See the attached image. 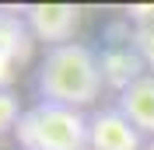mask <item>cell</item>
<instances>
[{"instance_id":"obj_1","label":"cell","mask_w":154,"mask_h":150,"mask_svg":"<svg viewBox=\"0 0 154 150\" xmlns=\"http://www.w3.org/2000/svg\"><path fill=\"white\" fill-rule=\"evenodd\" d=\"M102 87H105V77H102V63H98L95 49H88L84 42L46 49L35 74L38 101H53V105H67V108L84 112L88 105L98 101Z\"/></svg>"},{"instance_id":"obj_2","label":"cell","mask_w":154,"mask_h":150,"mask_svg":"<svg viewBox=\"0 0 154 150\" xmlns=\"http://www.w3.org/2000/svg\"><path fill=\"white\" fill-rule=\"evenodd\" d=\"M88 122L91 115L81 108L35 101L25 108L14 136L21 150H88Z\"/></svg>"},{"instance_id":"obj_3","label":"cell","mask_w":154,"mask_h":150,"mask_svg":"<svg viewBox=\"0 0 154 150\" xmlns=\"http://www.w3.org/2000/svg\"><path fill=\"white\" fill-rule=\"evenodd\" d=\"M21 14L28 21L32 35L38 42H49V49L74 42V32L81 28L77 4H28V7H21Z\"/></svg>"},{"instance_id":"obj_4","label":"cell","mask_w":154,"mask_h":150,"mask_svg":"<svg viewBox=\"0 0 154 150\" xmlns=\"http://www.w3.org/2000/svg\"><path fill=\"white\" fill-rule=\"evenodd\" d=\"M144 133L119 108H102L88 122V150H144Z\"/></svg>"},{"instance_id":"obj_5","label":"cell","mask_w":154,"mask_h":150,"mask_svg":"<svg viewBox=\"0 0 154 150\" xmlns=\"http://www.w3.org/2000/svg\"><path fill=\"white\" fill-rule=\"evenodd\" d=\"M98 63H102L105 87H112L116 94H123L133 80H140V77L147 74L144 59L137 56V49L130 46V42H126V46H123V42H109V46L98 52Z\"/></svg>"},{"instance_id":"obj_6","label":"cell","mask_w":154,"mask_h":150,"mask_svg":"<svg viewBox=\"0 0 154 150\" xmlns=\"http://www.w3.org/2000/svg\"><path fill=\"white\" fill-rule=\"evenodd\" d=\"M116 108L133 122L144 136L154 140V74H144L123 94H116Z\"/></svg>"},{"instance_id":"obj_7","label":"cell","mask_w":154,"mask_h":150,"mask_svg":"<svg viewBox=\"0 0 154 150\" xmlns=\"http://www.w3.org/2000/svg\"><path fill=\"white\" fill-rule=\"evenodd\" d=\"M32 49H35V35L25 14L14 7H0V52L11 56L18 66H25L32 59Z\"/></svg>"},{"instance_id":"obj_8","label":"cell","mask_w":154,"mask_h":150,"mask_svg":"<svg viewBox=\"0 0 154 150\" xmlns=\"http://www.w3.org/2000/svg\"><path fill=\"white\" fill-rule=\"evenodd\" d=\"M21 115H25V108H21L18 94L14 91H0V136L11 133V129H18Z\"/></svg>"},{"instance_id":"obj_9","label":"cell","mask_w":154,"mask_h":150,"mask_svg":"<svg viewBox=\"0 0 154 150\" xmlns=\"http://www.w3.org/2000/svg\"><path fill=\"white\" fill-rule=\"evenodd\" d=\"M130 46L137 49V56L144 59L147 70H154V25H137L130 32Z\"/></svg>"},{"instance_id":"obj_10","label":"cell","mask_w":154,"mask_h":150,"mask_svg":"<svg viewBox=\"0 0 154 150\" xmlns=\"http://www.w3.org/2000/svg\"><path fill=\"white\" fill-rule=\"evenodd\" d=\"M126 18L133 25H154V4H130L126 7Z\"/></svg>"},{"instance_id":"obj_11","label":"cell","mask_w":154,"mask_h":150,"mask_svg":"<svg viewBox=\"0 0 154 150\" xmlns=\"http://www.w3.org/2000/svg\"><path fill=\"white\" fill-rule=\"evenodd\" d=\"M14 77H18V63H14L11 56H4V52H0V91H11Z\"/></svg>"},{"instance_id":"obj_12","label":"cell","mask_w":154,"mask_h":150,"mask_svg":"<svg viewBox=\"0 0 154 150\" xmlns=\"http://www.w3.org/2000/svg\"><path fill=\"white\" fill-rule=\"evenodd\" d=\"M144 150H154V140H147V147H144Z\"/></svg>"}]
</instances>
